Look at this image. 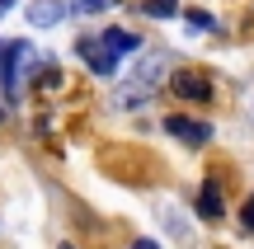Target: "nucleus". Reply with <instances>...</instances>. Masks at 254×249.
<instances>
[{"label":"nucleus","instance_id":"1","mask_svg":"<svg viewBox=\"0 0 254 249\" xmlns=\"http://www.w3.org/2000/svg\"><path fill=\"white\" fill-rule=\"evenodd\" d=\"M170 80V52H146L141 56V66H136V75L127 85H118L113 90V108L118 113H127V108H141V103H151L155 99V90Z\"/></svg>","mask_w":254,"mask_h":249},{"label":"nucleus","instance_id":"2","mask_svg":"<svg viewBox=\"0 0 254 249\" xmlns=\"http://www.w3.org/2000/svg\"><path fill=\"white\" fill-rule=\"evenodd\" d=\"M28 56H33V47L28 43H5V52H0V75H5V99H19V90H24V66Z\"/></svg>","mask_w":254,"mask_h":249},{"label":"nucleus","instance_id":"3","mask_svg":"<svg viewBox=\"0 0 254 249\" xmlns=\"http://www.w3.org/2000/svg\"><path fill=\"white\" fill-rule=\"evenodd\" d=\"M170 85L179 99H193V103H207L212 99V75L207 71H170Z\"/></svg>","mask_w":254,"mask_h":249},{"label":"nucleus","instance_id":"4","mask_svg":"<svg viewBox=\"0 0 254 249\" xmlns=\"http://www.w3.org/2000/svg\"><path fill=\"white\" fill-rule=\"evenodd\" d=\"M75 52L85 56V66H90L94 75H113V71H118V56H113V47L104 43V33H99V38H80Z\"/></svg>","mask_w":254,"mask_h":249},{"label":"nucleus","instance_id":"5","mask_svg":"<svg viewBox=\"0 0 254 249\" xmlns=\"http://www.w3.org/2000/svg\"><path fill=\"white\" fill-rule=\"evenodd\" d=\"M165 132H170V137H179L184 146H207V141H212V127H207V122L184 118V113H170V118H165Z\"/></svg>","mask_w":254,"mask_h":249},{"label":"nucleus","instance_id":"6","mask_svg":"<svg viewBox=\"0 0 254 249\" xmlns=\"http://www.w3.org/2000/svg\"><path fill=\"white\" fill-rule=\"evenodd\" d=\"M62 19H66L62 0H38V5H28V24L33 28H52V24H62Z\"/></svg>","mask_w":254,"mask_h":249},{"label":"nucleus","instance_id":"7","mask_svg":"<svg viewBox=\"0 0 254 249\" xmlns=\"http://www.w3.org/2000/svg\"><path fill=\"white\" fill-rule=\"evenodd\" d=\"M221 212H226V202H221V184H212V179H207L202 193H198V216H202V221H217Z\"/></svg>","mask_w":254,"mask_h":249},{"label":"nucleus","instance_id":"8","mask_svg":"<svg viewBox=\"0 0 254 249\" xmlns=\"http://www.w3.org/2000/svg\"><path fill=\"white\" fill-rule=\"evenodd\" d=\"M104 43L113 47V56H127V52H136V47H141V38H136V33H123V28H109V33H104Z\"/></svg>","mask_w":254,"mask_h":249},{"label":"nucleus","instance_id":"9","mask_svg":"<svg viewBox=\"0 0 254 249\" xmlns=\"http://www.w3.org/2000/svg\"><path fill=\"white\" fill-rule=\"evenodd\" d=\"M141 14H151V19H174V14H179V0H146Z\"/></svg>","mask_w":254,"mask_h":249},{"label":"nucleus","instance_id":"10","mask_svg":"<svg viewBox=\"0 0 254 249\" xmlns=\"http://www.w3.org/2000/svg\"><path fill=\"white\" fill-rule=\"evenodd\" d=\"M184 19H189V28H193V33H207V28H217V19H212L207 9H189Z\"/></svg>","mask_w":254,"mask_h":249},{"label":"nucleus","instance_id":"11","mask_svg":"<svg viewBox=\"0 0 254 249\" xmlns=\"http://www.w3.org/2000/svg\"><path fill=\"white\" fill-rule=\"evenodd\" d=\"M113 0H71V9H80V14H99V9H109Z\"/></svg>","mask_w":254,"mask_h":249},{"label":"nucleus","instance_id":"12","mask_svg":"<svg viewBox=\"0 0 254 249\" xmlns=\"http://www.w3.org/2000/svg\"><path fill=\"white\" fill-rule=\"evenodd\" d=\"M62 85V75L52 71V66H43V75H38V90H57Z\"/></svg>","mask_w":254,"mask_h":249},{"label":"nucleus","instance_id":"13","mask_svg":"<svg viewBox=\"0 0 254 249\" xmlns=\"http://www.w3.org/2000/svg\"><path fill=\"white\" fill-rule=\"evenodd\" d=\"M240 226H245V231H254V198L240 207Z\"/></svg>","mask_w":254,"mask_h":249},{"label":"nucleus","instance_id":"14","mask_svg":"<svg viewBox=\"0 0 254 249\" xmlns=\"http://www.w3.org/2000/svg\"><path fill=\"white\" fill-rule=\"evenodd\" d=\"M132 249H160V245H155V240H136Z\"/></svg>","mask_w":254,"mask_h":249},{"label":"nucleus","instance_id":"15","mask_svg":"<svg viewBox=\"0 0 254 249\" xmlns=\"http://www.w3.org/2000/svg\"><path fill=\"white\" fill-rule=\"evenodd\" d=\"M9 5H14V0H0V14H5V9H9Z\"/></svg>","mask_w":254,"mask_h":249},{"label":"nucleus","instance_id":"16","mask_svg":"<svg viewBox=\"0 0 254 249\" xmlns=\"http://www.w3.org/2000/svg\"><path fill=\"white\" fill-rule=\"evenodd\" d=\"M0 118H5V113H0Z\"/></svg>","mask_w":254,"mask_h":249},{"label":"nucleus","instance_id":"17","mask_svg":"<svg viewBox=\"0 0 254 249\" xmlns=\"http://www.w3.org/2000/svg\"><path fill=\"white\" fill-rule=\"evenodd\" d=\"M0 52H5V47H0Z\"/></svg>","mask_w":254,"mask_h":249}]
</instances>
